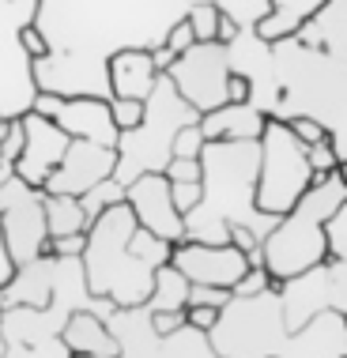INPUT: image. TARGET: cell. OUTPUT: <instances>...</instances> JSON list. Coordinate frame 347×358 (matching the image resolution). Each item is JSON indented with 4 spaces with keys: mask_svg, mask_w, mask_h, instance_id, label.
Segmentation results:
<instances>
[{
    "mask_svg": "<svg viewBox=\"0 0 347 358\" xmlns=\"http://www.w3.org/2000/svg\"><path fill=\"white\" fill-rule=\"evenodd\" d=\"M106 76H110V99L148 102L162 72L151 61V50H121L106 61Z\"/></svg>",
    "mask_w": 347,
    "mask_h": 358,
    "instance_id": "d6986e66",
    "label": "cell"
},
{
    "mask_svg": "<svg viewBox=\"0 0 347 358\" xmlns=\"http://www.w3.org/2000/svg\"><path fill=\"white\" fill-rule=\"evenodd\" d=\"M170 192H174V204H178V211L185 215V211H192V208L200 204L204 185H200V181H170Z\"/></svg>",
    "mask_w": 347,
    "mask_h": 358,
    "instance_id": "d590c367",
    "label": "cell"
},
{
    "mask_svg": "<svg viewBox=\"0 0 347 358\" xmlns=\"http://www.w3.org/2000/svg\"><path fill=\"white\" fill-rule=\"evenodd\" d=\"M23 132H27V140H23V155L15 159V178H23L31 189H42L45 181H50V173L61 166L72 136L61 132L45 113H38V110L23 113Z\"/></svg>",
    "mask_w": 347,
    "mask_h": 358,
    "instance_id": "e0dca14e",
    "label": "cell"
},
{
    "mask_svg": "<svg viewBox=\"0 0 347 358\" xmlns=\"http://www.w3.org/2000/svg\"><path fill=\"white\" fill-rule=\"evenodd\" d=\"M313 185V170L306 159V143L291 132V124L268 117L260 132V173H257V208L264 215H287L302 192Z\"/></svg>",
    "mask_w": 347,
    "mask_h": 358,
    "instance_id": "ba28073f",
    "label": "cell"
},
{
    "mask_svg": "<svg viewBox=\"0 0 347 358\" xmlns=\"http://www.w3.org/2000/svg\"><path fill=\"white\" fill-rule=\"evenodd\" d=\"M306 159H310L313 178L317 173H332L336 166H340V155H336L332 140H321V143H313V148H306Z\"/></svg>",
    "mask_w": 347,
    "mask_h": 358,
    "instance_id": "d6a6232c",
    "label": "cell"
},
{
    "mask_svg": "<svg viewBox=\"0 0 347 358\" xmlns=\"http://www.w3.org/2000/svg\"><path fill=\"white\" fill-rule=\"evenodd\" d=\"M12 178H15V166H12V162H0V189H4Z\"/></svg>",
    "mask_w": 347,
    "mask_h": 358,
    "instance_id": "bcb514c9",
    "label": "cell"
},
{
    "mask_svg": "<svg viewBox=\"0 0 347 358\" xmlns=\"http://www.w3.org/2000/svg\"><path fill=\"white\" fill-rule=\"evenodd\" d=\"M264 121L268 117L253 102H227L211 113H200V132L204 140H260Z\"/></svg>",
    "mask_w": 347,
    "mask_h": 358,
    "instance_id": "44dd1931",
    "label": "cell"
},
{
    "mask_svg": "<svg viewBox=\"0 0 347 358\" xmlns=\"http://www.w3.org/2000/svg\"><path fill=\"white\" fill-rule=\"evenodd\" d=\"M118 170V148L106 143H91V140H72L64 151L61 166L50 173V181L42 185V192H61V196H83L91 192L99 181L113 178Z\"/></svg>",
    "mask_w": 347,
    "mask_h": 358,
    "instance_id": "2e32d148",
    "label": "cell"
},
{
    "mask_svg": "<svg viewBox=\"0 0 347 358\" xmlns=\"http://www.w3.org/2000/svg\"><path fill=\"white\" fill-rule=\"evenodd\" d=\"M170 264L178 268L189 283H204V287H234L238 279L249 272V260L238 245H208V241H178L170 249Z\"/></svg>",
    "mask_w": 347,
    "mask_h": 358,
    "instance_id": "9a60e30c",
    "label": "cell"
},
{
    "mask_svg": "<svg viewBox=\"0 0 347 358\" xmlns=\"http://www.w3.org/2000/svg\"><path fill=\"white\" fill-rule=\"evenodd\" d=\"M143 106H148V102H136V99H110V113H113V121H118L121 132L136 129V124L143 121Z\"/></svg>",
    "mask_w": 347,
    "mask_h": 358,
    "instance_id": "1f68e13d",
    "label": "cell"
},
{
    "mask_svg": "<svg viewBox=\"0 0 347 358\" xmlns=\"http://www.w3.org/2000/svg\"><path fill=\"white\" fill-rule=\"evenodd\" d=\"M200 113L174 91L170 76H159L155 91H151L148 106H143V121L136 129L121 132L118 140V170H113V181L129 185L140 173H162L167 162L174 159V136L185 124H197Z\"/></svg>",
    "mask_w": 347,
    "mask_h": 358,
    "instance_id": "8992f818",
    "label": "cell"
},
{
    "mask_svg": "<svg viewBox=\"0 0 347 358\" xmlns=\"http://www.w3.org/2000/svg\"><path fill=\"white\" fill-rule=\"evenodd\" d=\"M0 358H4V336H0Z\"/></svg>",
    "mask_w": 347,
    "mask_h": 358,
    "instance_id": "c3c4849f",
    "label": "cell"
},
{
    "mask_svg": "<svg viewBox=\"0 0 347 358\" xmlns=\"http://www.w3.org/2000/svg\"><path fill=\"white\" fill-rule=\"evenodd\" d=\"M4 124H8V117H0V132H4Z\"/></svg>",
    "mask_w": 347,
    "mask_h": 358,
    "instance_id": "681fc988",
    "label": "cell"
},
{
    "mask_svg": "<svg viewBox=\"0 0 347 358\" xmlns=\"http://www.w3.org/2000/svg\"><path fill=\"white\" fill-rule=\"evenodd\" d=\"M347 200V181L340 173H317L313 185L302 192V200L276 219V227L260 241V264L272 272L276 283L295 279L310 268L329 260V241H325V222Z\"/></svg>",
    "mask_w": 347,
    "mask_h": 358,
    "instance_id": "5b68a950",
    "label": "cell"
},
{
    "mask_svg": "<svg viewBox=\"0 0 347 358\" xmlns=\"http://www.w3.org/2000/svg\"><path fill=\"white\" fill-rule=\"evenodd\" d=\"M151 61H155V69H159V72H167L170 64L178 61V57H174V53L167 50V45H159V50H151Z\"/></svg>",
    "mask_w": 347,
    "mask_h": 358,
    "instance_id": "f6af8a7d",
    "label": "cell"
},
{
    "mask_svg": "<svg viewBox=\"0 0 347 358\" xmlns=\"http://www.w3.org/2000/svg\"><path fill=\"white\" fill-rule=\"evenodd\" d=\"M249 94H253V87L242 72L230 69V80H227V102H249Z\"/></svg>",
    "mask_w": 347,
    "mask_h": 358,
    "instance_id": "7bdbcfd3",
    "label": "cell"
},
{
    "mask_svg": "<svg viewBox=\"0 0 347 358\" xmlns=\"http://www.w3.org/2000/svg\"><path fill=\"white\" fill-rule=\"evenodd\" d=\"M204 132H200V121L197 124H185V129H178V136H174V159H200V151H204Z\"/></svg>",
    "mask_w": 347,
    "mask_h": 358,
    "instance_id": "f546056e",
    "label": "cell"
},
{
    "mask_svg": "<svg viewBox=\"0 0 347 358\" xmlns=\"http://www.w3.org/2000/svg\"><path fill=\"white\" fill-rule=\"evenodd\" d=\"M162 76H170L174 91H178L197 113H211V110H219V106H227L230 57H227L223 42H197Z\"/></svg>",
    "mask_w": 347,
    "mask_h": 358,
    "instance_id": "7c38bea8",
    "label": "cell"
},
{
    "mask_svg": "<svg viewBox=\"0 0 347 358\" xmlns=\"http://www.w3.org/2000/svg\"><path fill=\"white\" fill-rule=\"evenodd\" d=\"M0 234L15 268L50 253V227H45V192L31 189L23 178H12L0 189Z\"/></svg>",
    "mask_w": 347,
    "mask_h": 358,
    "instance_id": "30bf717a",
    "label": "cell"
},
{
    "mask_svg": "<svg viewBox=\"0 0 347 358\" xmlns=\"http://www.w3.org/2000/svg\"><path fill=\"white\" fill-rule=\"evenodd\" d=\"M136 215L132 208L113 204L102 215L91 219L87 227V245L80 253L83 264V283L91 298L118 306V309H136L148 302L151 287H155V264L136 253L132 234H136Z\"/></svg>",
    "mask_w": 347,
    "mask_h": 358,
    "instance_id": "277c9868",
    "label": "cell"
},
{
    "mask_svg": "<svg viewBox=\"0 0 347 358\" xmlns=\"http://www.w3.org/2000/svg\"><path fill=\"white\" fill-rule=\"evenodd\" d=\"M287 124H291V132L306 143V148H313V143H321V140H332L329 129H325L321 121H313V117H291Z\"/></svg>",
    "mask_w": 347,
    "mask_h": 358,
    "instance_id": "8d00e7d4",
    "label": "cell"
},
{
    "mask_svg": "<svg viewBox=\"0 0 347 358\" xmlns=\"http://www.w3.org/2000/svg\"><path fill=\"white\" fill-rule=\"evenodd\" d=\"M45 227L50 238H64V234H87L91 219L80 204V196H61V192H45Z\"/></svg>",
    "mask_w": 347,
    "mask_h": 358,
    "instance_id": "603a6c76",
    "label": "cell"
},
{
    "mask_svg": "<svg viewBox=\"0 0 347 358\" xmlns=\"http://www.w3.org/2000/svg\"><path fill=\"white\" fill-rule=\"evenodd\" d=\"M19 45L27 50V57H31V61L50 57V42H45V34L34 27V19H31V23H23V31H19Z\"/></svg>",
    "mask_w": 347,
    "mask_h": 358,
    "instance_id": "74e56055",
    "label": "cell"
},
{
    "mask_svg": "<svg viewBox=\"0 0 347 358\" xmlns=\"http://www.w3.org/2000/svg\"><path fill=\"white\" fill-rule=\"evenodd\" d=\"M230 290L227 287H204V283H192L189 287V306H215V309H223L230 302Z\"/></svg>",
    "mask_w": 347,
    "mask_h": 358,
    "instance_id": "e575fe53",
    "label": "cell"
},
{
    "mask_svg": "<svg viewBox=\"0 0 347 358\" xmlns=\"http://www.w3.org/2000/svg\"><path fill=\"white\" fill-rule=\"evenodd\" d=\"M23 140H27L23 117H8L4 132H0V162H12L15 166V159L23 155Z\"/></svg>",
    "mask_w": 347,
    "mask_h": 358,
    "instance_id": "4dcf8cb0",
    "label": "cell"
},
{
    "mask_svg": "<svg viewBox=\"0 0 347 358\" xmlns=\"http://www.w3.org/2000/svg\"><path fill=\"white\" fill-rule=\"evenodd\" d=\"M268 4H272L268 15L260 19L253 31L264 38V42H279V38H291L298 27L325 4V0H268Z\"/></svg>",
    "mask_w": 347,
    "mask_h": 358,
    "instance_id": "7402d4cb",
    "label": "cell"
},
{
    "mask_svg": "<svg viewBox=\"0 0 347 358\" xmlns=\"http://www.w3.org/2000/svg\"><path fill=\"white\" fill-rule=\"evenodd\" d=\"M215 4H219V12L230 15L242 31H253L260 19L268 15V8H272L268 0H215Z\"/></svg>",
    "mask_w": 347,
    "mask_h": 358,
    "instance_id": "4316f807",
    "label": "cell"
},
{
    "mask_svg": "<svg viewBox=\"0 0 347 358\" xmlns=\"http://www.w3.org/2000/svg\"><path fill=\"white\" fill-rule=\"evenodd\" d=\"M272 287H279V283L272 279V272H268L264 264H249V272L230 287V294H234V298H249V294H260V290H272Z\"/></svg>",
    "mask_w": 347,
    "mask_h": 358,
    "instance_id": "f1b7e54d",
    "label": "cell"
},
{
    "mask_svg": "<svg viewBox=\"0 0 347 358\" xmlns=\"http://www.w3.org/2000/svg\"><path fill=\"white\" fill-rule=\"evenodd\" d=\"M121 200H125V185H121V181H113V178H106V181H99L91 192H83L80 204H83V211H87V219H94V215H102L106 208L121 204Z\"/></svg>",
    "mask_w": 347,
    "mask_h": 358,
    "instance_id": "484cf974",
    "label": "cell"
},
{
    "mask_svg": "<svg viewBox=\"0 0 347 358\" xmlns=\"http://www.w3.org/2000/svg\"><path fill=\"white\" fill-rule=\"evenodd\" d=\"M38 0H0V117H23L38 99L34 61L19 45L23 23L34 19Z\"/></svg>",
    "mask_w": 347,
    "mask_h": 358,
    "instance_id": "9c48e42d",
    "label": "cell"
},
{
    "mask_svg": "<svg viewBox=\"0 0 347 358\" xmlns=\"http://www.w3.org/2000/svg\"><path fill=\"white\" fill-rule=\"evenodd\" d=\"M200 204L185 211V241L227 245L230 227H249L264 241L276 227V215L257 208L260 140H208L200 151Z\"/></svg>",
    "mask_w": 347,
    "mask_h": 358,
    "instance_id": "7a4b0ae2",
    "label": "cell"
},
{
    "mask_svg": "<svg viewBox=\"0 0 347 358\" xmlns=\"http://www.w3.org/2000/svg\"><path fill=\"white\" fill-rule=\"evenodd\" d=\"M162 173H167L170 181H200L204 170H200V159H170Z\"/></svg>",
    "mask_w": 347,
    "mask_h": 358,
    "instance_id": "ab89813d",
    "label": "cell"
},
{
    "mask_svg": "<svg viewBox=\"0 0 347 358\" xmlns=\"http://www.w3.org/2000/svg\"><path fill=\"white\" fill-rule=\"evenodd\" d=\"M69 358H99V355H69Z\"/></svg>",
    "mask_w": 347,
    "mask_h": 358,
    "instance_id": "7dc6e473",
    "label": "cell"
},
{
    "mask_svg": "<svg viewBox=\"0 0 347 358\" xmlns=\"http://www.w3.org/2000/svg\"><path fill=\"white\" fill-rule=\"evenodd\" d=\"M143 309H148V306H143ZM148 324H151V332H159V336H174L178 328H185L189 321H185V309H155V313L148 309Z\"/></svg>",
    "mask_w": 347,
    "mask_h": 358,
    "instance_id": "836d02e7",
    "label": "cell"
},
{
    "mask_svg": "<svg viewBox=\"0 0 347 358\" xmlns=\"http://www.w3.org/2000/svg\"><path fill=\"white\" fill-rule=\"evenodd\" d=\"M110 328L121 340L118 358H219L208 332H197L192 324L178 328L174 336H159L148 324V309H113Z\"/></svg>",
    "mask_w": 347,
    "mask_h": 358,
    "instance_id": "8fae6325",
    "label": "cell"
},
{
    "mask_svg": "<svg viewBox=\"0 0 347 358\" xmlns=\"http://www.w3.org/2000/svg\"><path fill=\"white\" fill-rule=\"evenodd\" d=\"M125 204L132 208V215L148 234L170 241V245L185 241V215L174 204L167 173H140L136 181H129L125 185Z\"/></svg>",
    "mask_w": 347,
    "mask_h": 358,
    "instance_id": "5bb4252c",
    "label": "cell"
},
{
    "mask_svg": "<svg viewBox=\"0 0 347 358\" xmlns=\"http://www.w3.org/2000/svg\"><path fill=\"white\" fill-rule=\"evenodd\" d=\"M83 306H110L102 298H91L87 283L69 287L57 294L45 309L38 306H8L0 309V336H4V358H69L61 332L72 309Z\"/></svg>",
    "mask_w": 347,
    "mask_h": 358,
    "instance_id": "52a82bcc",
    "label": "cell"
},
{
    "mask_svg": "<svg viewBox=\"0 0 347 358\" xmlns=\"http://www.w3.org/2000/svg\"><path fill=\"white\" fill-rule=\"evenodd\" d=\"M87 245V234H64V238H50V253L53 257H80Z\"/></svg>",
    "mask_w": 347,
    "mask_h": 358,
    "instance_id": "b9f144b4",
    "label": "cell"
},
{
    "mask_svg": "<svg viewBox=\"0 0 347 358\" xmlns=\"http://www.w3.org/2000/svg\"><path fill=\"white\" fill-rule=\"evenodd\" d=\"M189 27L192 34H197V42H219V19H223V12H219L215 0H200V4H192L189 12Z\"/></svg>",
    "mask_w": 347,
    "mask_h": 358,
    "instance_id": "d4e9b609",
    "label": "cell"
},
{
    "mask_svg": "<svg viewBox=\"0 0 347 358\" xmlns=\"http://www.w3.org/2000/svg\"><path fill=\"white\" fill-rule=\"evenodd\" d=\"M272 64L279 83V102L272 117L321 121L329 129L340 162H347V64L310 50L298 38L272 42Z\"/></svg>",
    "mask_w": 347,
    "mask_h": 358,
    "instance_id": "3957f363",
    "label": "cell"
},
{
    "mask_svg": "<svg viewBox=\"0 0 347 358\" xmlns=\"http://www.w3.org/2000/svg\"><path fill=\"white\" fill-rule=\"evenodd\" d=\"M200 0H38L34 27L50 57L34 61L38 91L110 99L106 61L121 50H159Z\"/></svg>",
    "mask_w": 347,
    "mask_h": 358,
    "instance_id": "6da1fadb",
    "label": "cell"
},
{
    "mask_svg": "<svg viewBox=\"0 0 347 358\" xmlns=\"http://www.w3.org/2000/svg\"><path fill=\"white\" fill-rule=\"evenodd\" d=\"M31 110L45 113L61 132H69L72 140H91V143H106V148H118L121 129L110 113V99H91V94H50L38 91V99Z\"/></svg>",
    "mask_w": 347,
    "mask_h": 358,
    "instance_id": "4fadbf2b",
    "label": "cell"
},
{
    "mask_svg": "<svg viewBox=\"0 0 347 358\" xmlns=\"http://www.w3.org/2000/svg\"><path fill=\"white\" fill-rule=\"evenodd\" d=\"M167 50L174 53V57H181L185 50H192V45H197V34H192V27H189V19H178V23L170 27V34H167Z\"/></svg>",
    "mask_w": 347,
    "mask_h": 358,
    "instance_id": "f35d334b",
    "label": "cell"
},
{
    "mask_svg": "<svg viewBox=\"0 0 347 358\" xmlns=\"http://www.w3.org/2000/svg\"><path fill=\"white\" fill-rule=\"evenodd\" d=\"M118 306H83L72 309L64 321L61 340L69 347V355H99V358H118L121 355V340L110 328V313Z\"/></svg>",
    "mask_w": 347,
    "mask_h": 358,
    "instance_id": "ac0fdd59",
    "label": "cell"
},
{
    "mask_svg": "<svg viewBox=\"0 0 347 358\" xmlns=\"http://www.w3.org/2000/svg\"><path fill=\"white\" fill-rule=\"evenodd\" d=\"M185 321L197 328V332H211L219 321V309L215 306H185Z\"/></svg>",
    "mask_w": 347,
    "mask_h": 358,
    "instance_id": "60d3db41",
    "label": "cell"
},
{
    "mask_svg": "<svg viewBox=\"0 0 347 358\" xmlns=\"http://www.w3.org/2000/svg\"><path fill=\"white\" fill-rule=\"evenodd\" d=\"M291 38L347 64V0H325Z\"/></svg>",
    "mask_w": 347,
    "mask_h": 358,
    "instance_id": "ffe728a7",
    "label": "cell"
},
{
    "mask_svg": "<svg viewBox=\"0 0 347 358\" xmlns=\"http://www.w3.org/2000/svg\"><path fill=\"white\" fill-rule=\"evenodd\" d=\"M189 287H192L189 279L167 260V264L155 268V287H151V294L143 306H148L151 313H155V309H185L189 306Z\"/></svg>",
    "mask_w": 347,
    "mask_h": 358,
    "instance_id": "cb8c5ba5",
    "label": "cell"
},
{
    "mask_svg": "<svg viewBox=\"0 0 347 358\" xmlns=\"http://www.w3.org/2000/svg\"><path fill=\"white\" fill-rule=\"evenodd\" d=\"M12 272H15V264H12V257H8V245H4V234H0V287L12 279Z\"/></svg>",
    "mask_w": 347,
    "mask_h": 358,
    "instance_id": "ee69618b",
    "label": "cell"
},
{
    "mask_svg": "<svg viewBox=\"0 0 347 358\" xmlns=\"http://www.w3.org/2000/svg\"><path fill=\"white\" fill-rule=\"evenodd\" d=\"M325 241H329L332 260H347V200L332 211V219L325 222Z\"/></svg>",
    "mask_w": 347,
    "mask_h": 358,
    "instance_id": "83f0119b",
    "label": "cell"
}]
</instances>
